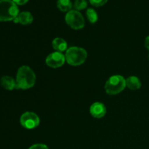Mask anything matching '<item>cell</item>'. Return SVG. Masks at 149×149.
Listing matches in <instances>:
<instances>
[{"label":"cell","instance_id":"cell-1","mask_svg":"<svg viewBox=\"0 0 149 149\" xmlns=\"http://www.w3.org/2000/svg\"><path fill=\"white\" fill-rule=\"evenodd\" d=\"M16 89L28 90L34 86L36 83V74L28 65L20 67L16 75Z\"/></svg>","mask_w":149,"mask_h":149},{"label":"cell","instance_id":"cell-2","mask_svg":"<svg viewBox=\"0 0 149 149\" xmlns=\"http://www.w3.org/2000/svg\"><path fill=\"white\" fill-rule=\"evenodd\" d=\"M19 9L13 0H0V21H11L17 17Z\"/></svg>","mask_w":149,"mask_h":149},{"label":"cell","instance_id":"cell-3","mask_svg":"<svg viewBox=\"0 0 149 149\" xmlns=\"http://www.w3.org/2000/svg\"><path fill=\"white\" fill-rule=\"evenodd\" d=\"M65 61L69 65L78 66L85 62L87 58V52L84 48L79 47H71L65 54Z\"/></svg>","mask_w":149,"mask_h":149},{"label":"cell","instance_id":"cell-4","mask_svg":"<svg viewBox=\"0 0 149 149\" xmlns=\"http://www.w3.org/2000/svg\"><path fill=\"white\" fill-rule=\"evenodd\" d=\"M126 79L120 75H113L106 81L105 91L110 95H115L122 93L126 87Z\"/></svg>","mask_w":149,"mask_h":149},{"label":"cell","instance_id":"cell-5","mask_svg":"<svg viewBox=\"0 0 149 149\" xmlns=\"http://www.w3.org/2000/svg\"><path fill=\"white\" fill-rule=\"evenodd\" d=\"M65 23L74 30H80L84 27L85 20L79 11L71 10L68 12L65 17Z\"/></svg>","mask_w":149,"mask_h":149},{"label":"cell","instance_id":"cell-6","mask_svg":"<svg viewBox=\"0 0 149 149\" xmlns=\"http://www.w3.org/2000/svg\"><path fill=\"white\" fill-rule=\"evenodd\" d=\"M20 122V125L26 129L32 130L39 126L40 124V119L36 113L27 111L21 115Z\"/></svg>","mask_w":149,"mask_h":149},{"label":"cell","instance_id":"cell-7","mask_svg":"<svg viewBox=\"0 0 149 149\" xmlns=\"http://www.w3.org/2000/svg\"><path fill=\"white\" fill-rule=\"evenodd\" d=\"M65 62V55L60 52H54L49 54L45 60V63L49 67L58 68L63 65Z\"/></svg>","mask_w":149,"mask_h":149},{"label":"cell","instance_id":"cell-8","mask_svg":"<svg viewBox=\"0 0 149 149\" xmlns=\"http://www.w3.org/2000/svg\"><path fill=\"white\" fill-rule=\"evenodd\" d=\"M90 113L93 117L100 119L106 115V108L103 103H100V102H95L90 106Z\"/></svg>","mask_w":149,"mask_h":149},{"label":"cell","instance_id":"cell-9","mask_svg":"<svg viewBox=\"0 0 149 149\" xmlns=\"http://www.w3.org/2000/svg\"><path fill=\"white\" fill-rule=\"evenodd\" d=\"M52 46L56 52H62L68 49V45L66 41L61 37H57L52 40Z\"/></svg>","mask_w":149,"mask_h":149},{"label":"cell","instance_id":"cell-10","mask_svg":"<svg viewBox=\"0 0 149 149\" xmlns=\"http://www.w3.org/2000/svg\"><path fill=\"white\" fill-rule=\"evenodd\" d=\"M1 86L7 90H13L16 89V80L10 76H4L0 79Z\"/></svg>","mask_w":149,"mask_h":149},{"label":"cell","instance_id":"cell-11","mask_svg":"<svg viewBox=\"0 0 149 149\" xmlns=\"http://www.w3.org/2000/svg\"><path fill=\"white\" fill-rule=\"evenodd\" d=\"M126 86L131 90H139L141 87V81L138 77L130 76L126 79Z\"/></svg>","mask_w":149,"mask_h":149},{"label":"cell","instance_id":"cell-12","mask_svg":"<svg viewBox=\"0 0 149 149\" xmlns=\"http://www.w3.org/2000/svg\"><path fill=\"white\" fill-rule=\"evenodd\" d=\"M17 18L18 20V23L22 25H29L32 23L33 20V15L30 12L28 11H23L19 13Z\"/></svg>","mask_w":149,"mask_h":149},{"label":"cell","instance_id":"cell-13","mask_svg":"<svg viewBox=\"0 0 149 149\" xmlns=\"http://www.w3.org/2000/svg\"><path fill=\"white\" fill-rule=\"evenodd\" d=\"M57 7L61 12L68 13L71 11L73 7V4L71 0H58Z\"/></svg>","mask_w":149,"mask_h":149},{"label":"cell","instance_id":"cell-14","mask_svg":"<svg viewBox=\"0 0 149 149\" xmlns=\"http://www.w3.org/2000/svg\"><path fill=\"white\" fill-rule=\"evenodd\" d=\"M86 15L90 23H95L98 20V15L93 8H88L86 11Z\"/></svg>","mask_w":149,"mask_h":149},{"label":"cell","instance_id":"cell-15","mask_svg":"<svg viewBox=\"0 0 149 149\" xmlns=\"http://www.w3.org/2000/svg\"><path fill=\"white\" fill-rule=\"evenodd\" d=\"M74 10L77 11L83 10L87 8V0H75L73 4Z\"/></svg>","mask_w":149,"mask_h":149},{"label":"cell","instance_id":"cell-16","mask_svg":"<svg viewBox=\"0 0 149 149\" xmlns=\"http://www.w3.org/2000/svg\"><path fill=\"white\" fill-rule=\"evenodd\" d=\"M90 4L96 7H101L107 3L108 0H89Z\"/></svg>","mask_w":149,"mask_h":149},{"label":"cell","instance_id":"cell-17","mask_svg":"<svg viewBox=\"0 0 149 149\" xmlns=\"http://www.w3.org/2000/svg\"><path fill=\"white\" fill-rule=\"evenodd\" d=\"M29 149H49V148H48L47 146H46L45 144L37 143V144H34V145H32Z\"/></svg>","mask_w":149,"mask_h":149},{"label":"cell","instance_id":"cell-18","mask_svg":"<svg viewBox=\"0 0 149 149\" xmlns=\"http://www.w3.org/2000/svg\"><path fill=\"white\" fill-rule=\"evenodd\" d=\"M17 5H23L26 4L29 0H13Z\"/></svg>","mask_w":149,"mask_h":149},{"label":"cell","instance_id":"cell-19","mask_svg":"<svg viewBox=\"0 0 149 149\" xmlns=\"http://www.w3.org/2000/svg\"><path fill=\"white\" fill-rule=\"evenodd\" d=\"M145 47L148 50H149V36H147L145 39Z\"/></svg>","mask_w":149,"mask_h":149},{"label":"cell","instance_id":"cell-20","mask_svg":"<svg viewBox=\"0 0 149 149\" xmlns=\"http://www.w3.org/2000/svg\"><path fill=\"white\" fill-rule=\"evenodd\" d=\"M148 59H149V54H148Z\"/></svg>","mask_w":149,"mask_h":149}]
</instances>
